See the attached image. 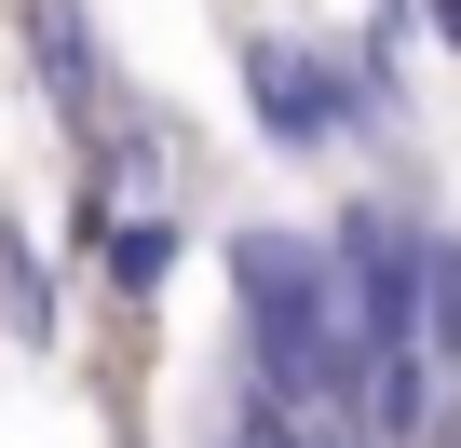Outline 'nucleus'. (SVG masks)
I'll use <instances>...</instances> for the list:
<instances>
[{
	"instance_id": "obj_4",
	"label": "nucleus",
	"mask_w": 461,
	"mask_h": 448,
	"mask_svg": "<svg viewBox=\"0 0 461 448\" xmlns=\"http://www.w3.org/2000/svg\"><path fill=\"white\" fill-rule=\"evenodd\" d=\"M176 259H190L176 204H136V217H109V232H95V286H109L122 313H149V299L176 286Z\"/></svg>"
},
{
	"instance_id": "obj_7",
	"label": "nucleus",
	"mask_w": 461,
	"mask_h": 448,
	"mask_svg": "<svg viewBox=\"0 0 461 448\" xmlns=\"http://www.w3.org/2000/svg\"><path fill=\"white\" fill-rule=\"evenodd\" d=\"M299 448H366V434H353V421H312V434H299Z\"/></svg>"
},
{
	"instance_id": "obj_3",
	"label": "nucleus",
	"mask_w": 461,
	"mask_h": 448,
	"mask_svg": "<svg viewBox=\"0 0 461 448\" xmlns=\"http://www.w3.org/2000/svg\"><path fill=\"white\" fill-rule=\"evenodd\" d=\"M28 82H41V109L68 123V136H109L136 96H122V69H109V41H95V14L82 0H28Z\"/></svg>"
},
{
	"instance_id": "obj_2",
	"label": "nucleus",
	"mask_w": 461,
	"mask_h": 448,
	"mask_svg": "<svg viewBox=\"0 0 461 448\" xmlns=\"http://www.w3.org/2000/svg\"><path fill=\"white\" fill-rule=\"evenodd\" d=\"M230 69H245V109L285 163H326L339 136H366V82H353V41L299 28V14H258L245 41H230Z\"/></svg>"
},
{
	"instance_id": "obj_6",
	"label": "nucleus",
	"mask_w": 461,
	"mask_h": 448,
	"mask_svg": "<svg viewBox=\"0 0 461 448\" xmlns=\"http://www.w3.org/2000/svg\"><path fill=\"white\" fill-rule=\"evenodd\" d=\"M407 28H420L434 55H461V0H407Z\"/></svg>"
},
{
	"instance_id": "obj_5",
	"label": "nucleus",
	"mask_w": 461,
	"mask_h": 448,
	"mask_svg": "<svg viewBox=\"0 0 461 448\" xmlns=\"http://www.w3.org/2000/svg\"><path fill=\"white\" fill-rule=\"evenodd\" d=\"M0 326H14L28 353H55V259L28 217H0Z\"/></svg>"
},
{
	"instance_id": "obj_1",
	"label": "nucleus",
	"mask_w": 461,
	"mask_h": 448,
	"mask_svg": "<svg viewBox=\"0 0 461 448\" xmlns=\"http://www.w3.org/2000/svg\"><path fill=\"white\" fill-rule=\"evenodd\" d=\"M230 272V326H245V394L285 407V421H353L366 394V340L339 313V259L326 232H285V217H245L217 245Z\"/></svg>"
}]
</instances>
